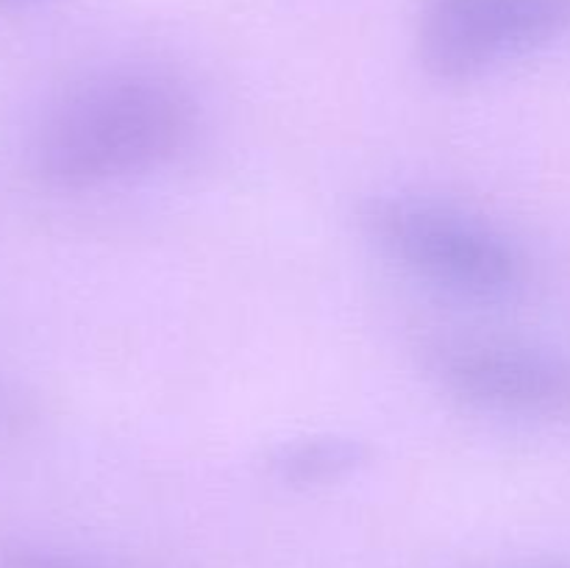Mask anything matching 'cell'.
Listing matches in <instances>:
<instances>
[{
    "instance_id": "cell-5",
    "label": "cell",
    "mask_w": 570,
    "mask_h": 568,
    "mask_svg": "<svg viewBox=\"0 0 570 568\" xmlns=\"http://www.w3.org/2000/svg\"><path fill=\"white\" fill-rule=\"evenodd\" d=\"M371 460V449L356 438L343 434H315L282 443L267 457V471L284 484L309 488V484L337 482L360 471Z\"/></svg>"
},
{
    "instance_id": "cell-8",
    "label": "cell",
    "mask_w": 570,
    "mask_h": 568,
    "mask_svg": "<svg viewBox=\"0 0 570 568\" xmlns=\"http://www.w3.org/2000/svg\"><path fill=\"white\" fill-rule=\"evenodd\" d=\"M554 568H570V566H554Z\"/></svg>"
},
{
    "instance_id": "cell-7",
    "label": "cell",
    "mask_w": 570,
    "mask_h": 568,
    "mask_svg": "<svg viewBox=\"0 0 570 568\" xmlns=\"http://www.w3.org/2000/svg\"><path fill=\"white\" fill-rule=\"evenodd\" d=\"M28 3H42V0H0V6H28Z\"/></svg>"
},
{
    "instance_id": "cell-2",
    "label": "cell",
    "mask_w": 570,
    "mask_h": 568,
    "mask_svg": "<svg viewBox=\"0 0 570 568\" xmlns=\"http://www.w3.org/2000/svg\"><path fill=\"white\" fill-rule=\"evenodd\" d=\"M373 243L412 276L473 301H495L521 287L518 245L482 217L415 195H379L362 209Z\"/></svg>"
},
{
    "instance_id": "cell-4",
    "label": "cell",
    "mask_w": 570,
    "mask_h": 568,
    "mask_svg": "<svg viewBox=\"0 0 570 568\" xmlns=\"http://www.w3.org/2000/svg\"><path fill=\"white\" fill-rule=\"evenodd\" d=\"M449 393L479 410L518 418H570V356L507 340H456L434 351Z\"/></svg>"
},
{
    "instance_id": "cell-6",
    "label": "cell",
    "mask_w": 570,
    "mask_h": 568,
    "mask_svg": "<svg viewBox=\"0 0 570 568\" xmlns=\"http://www.w3.org/2000/svg\"><path fill=\"white\" fill-rule=\"evenodd\" d=\"M0 568H109L104 562L83 560L67 551L39 549V546H11L0 551Z\"/></svg>"
},
{
    "instance_id": "cell-3",
    "label": "cell",
    "mask_w": 570,
    "mask_h": 568,
    "mask_svg": "<svg viewBox=\"0 0 570 568\" xmlns=\"http://www.w3.org/2000/svg\"><path fill=\"white\" fill-rule=\"evenodd\" d=\"M570 37V0H426L417 56L440 81H473Z\"/></svg>"
},
{
    "instance_id": "cell-1",
    "label": "cell",
    "mask_w": 570,
    "mask_h": 568,
    "mask_svg": "<svg viewBox=\"0 0 570 568\" xmlns=\"http://www.w3.org/2000/svg\"><path fill=\"white\" fill-rule=\"evenodd\" d=\"M193 98L150 70H111L72 87L45 115L33 170L53 189H92L156 170L184 150Z\"/></svg>"
}]
</instances>
